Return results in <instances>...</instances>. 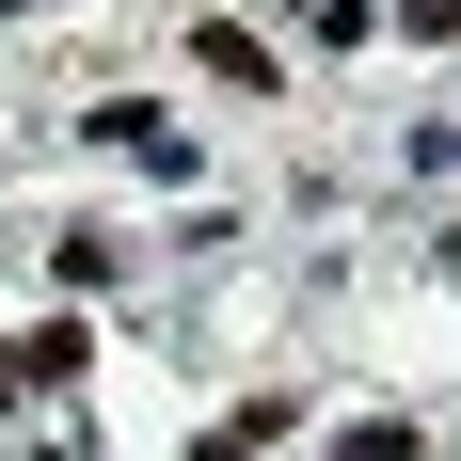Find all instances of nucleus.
<instances>
[{
    "label": "nucleus",
    "instance_id": "3",
    "mask_svg": "<svg viewBox=\"0 0 461 461\" xmlns=\"http://www.w3.org/2000/svg\"><path fill=\"white\" fill-rule=\"evenodd\" d=\"M334 461H414V429L382 414V429H350V446H334Z\"/></svg>",
    "mask_w": 461,
    "mask_h": 461
},
{
    "label": "nucleus",
    "instance_id": "4",
    "mask_svg": "<svg viewBox=\"0 0 461 461\" xmlns=\"http://www.w3.org/2000/svg\"><path fill=\"white\" fill-rule=\"evenodd\" d=\"M0 16H16V0H0Z\"/></svg>",
    "mask_w": 461,
    "mask_h": 461
},
{
    "label": "nucleus",
    "instance_id": "2",
    "mask_svg": "<svg viewBox=\"0 0 461 461\" xmlns=\"http://www.w3.org/2000/svg\"><path fill=\"white\" fill-rule=\"evenodd\" d=\"M191 64H207L223 95H255V80H271V48H255V32H191Z\"/></svg>",
    "mask_w": 461,
    "mask_h": 461
},
{
    "label": "nucleus",
    "instance_id": "1",
    "mask_svg": "<svg viewBox=\"0 0 461 461\" xmlns=\"http://www.w3.org/2000/svg\"><path fill=\"white\" fill-rule=\"evenodd\" d=\"M95 143H128L143 176H176V159H191V143H176V128H159V112H95Z\"/></svg>",
    "mask_w": 461,
    "mask_h": 461
}]
</instances>
